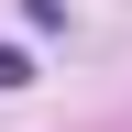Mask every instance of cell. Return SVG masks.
Masks as SVG:
<instances>
[{
	"instance_id": "cell-1",
	"label": "cell",
	"mask_w": 132,
	"mask_h": 132,
	"mask_svg": "<svg viewBox=\"0 0 132 132\" xmlns=\"http://www.w3.org/2000/svg\"><path fill=\"white\" fill-rule=\"evenodd\" d=\"M0 88H22V55H11V44H0Z\"/></svg>"
}]
</instances>
